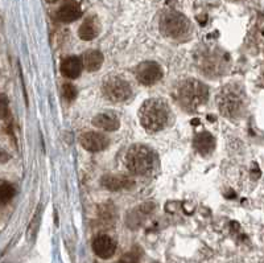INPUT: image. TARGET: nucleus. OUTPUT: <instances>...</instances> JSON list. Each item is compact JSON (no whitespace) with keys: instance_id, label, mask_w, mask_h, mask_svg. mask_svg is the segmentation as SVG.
<instances>
[{"instance_id":"obj_1","label":"nucleus","mask_w":264,"mask_h":263,"mask_svg":"<svg viewBox=\"0 0 264 263\" xmlns=\"http://www.w3.org/2000/svg\"><path fill=\"white\" fill-rule=\"evenodd\" d=\"M140 123L147 131H160L169 121L168 105L163 100H148L139 110Z\"/></svg>"},{"instance_id":"obj_2","label":"nucleus","mask_w":264,"mask_h":263,"mask_svg":"<svg viewBox=\"0 0 264 263\" xmlns=\"http://www.w3.org/2000/svg\"><path fill=\"white\" fill-rule=\"evenodd\" d=\"M209 92L202 82L197 79H186L176 89V100L186 110H196L207 101Z\"/></svg>"},{"instance_id":"obj_3","label":"nucleus","mask_w":264,"mask_h":263,"mask_svg":"<svg viewBox=\"0 0 264 263\" xmlns=\"http://www.w3.org/2000/svg\"><path fill=\"white\" fill-rule=\"evenodd\" d=\"M244 93L236 85H228L221 90L218 96V107L222 114L227 118H238L244 110Z\"/></svg>"},{"instance_id":"obj_4","label":"nucleus","mask_w":264,"mask_h":263,"mask_svg":"<svg viewBox=\"0 0 264 263\" xmlns=\"http://www.w3.org/2000/svg\"><path fill=\"white\" fill-rule=\"evenodd\" d=\"M125 165L134 174H147L154 167V153L148 147L136 144L125 155Z\"/></svg>"},{"instance_id":"obj_5","label":"nucleus","mask_w":264,"mask_h":263,"mask_svg":"<svg viewBox=\"0 0 264 263\" xmlns=\"http://www.w3.org/2000/svg\"><path fill=\"white\" fill-rule=\"evenodd\" d=\"M160 29L171 39H182L190 32V23L180 12L169 11L161 16Z\"/></svg>"},{"instance_id":"obj_6","label":"nucleus","mask_w":264,"mask_h":263,"mask_svg":"<svg viewBox=\"0 0 264 263\" xmlns=\"http://www.w3.org/2000/svg\"><path fill=\"white\" fill-rule=\"evenodd\" d=\"M102 92L111 102H124L131 97L132 89L125 79L116 75H111L103 81Z\"/></svg>"},{"instance_id":"obj_7","label":"nucleus","mask_w":264,"mask_h":263,"mask_svg":"<svg viewBox=\"0 0 264 263\" xmlns=\"http://www.w3.org/2000/svg\"><path fill=\"white\" fill-rule=\"evenodd\" d=\"M161 77H163L161 66L156 62H152V61L143 62L136 69V78L143 85H155L156 82L160 81Z\"/></svg>"},{"instance_id":"obj_8","label":"nucleus","mask_w":264,"mask_h":263,"mask_svg":"<svg viewBox=\"0 0 264 263\" xmlns=\"http://www.w3.org/2000/svg\"><path fill=\"white\" fill-rule=\"evenodd\" d=\"M79 143L90 152H99L108 147V139L98 132H85L79 138Z\"/></svg>"},{"instance_id":"obj_9","label":"nucleus","mask_w":264,"mask_h":263,"mask_svg":"<svg viewBox=\"0 0 264 263\" xmlns=\"http://www.w3.org/2000/svg\"><path fill=\"white\" fill-rule=\"evenodd\" d=\"M93 250L102 259H108L116 251V243L111 237L106 234L98 235L93 241Z\"/></svg>"},{"instance_id":"obj_10","label":"nucleus","mask_w":264,"mask_h":263,"mask_svg":"<svg viewBox=\"0 0 264 263\" xmlns=\"http://www.w3.org/2000/svg\"><path fill=\"white\" fill-rule=\"evenodd\" d=\"M82 16V10L75 0H66L57 11V19L62 23H72Z\"/></svg>"},{"instance_id":"obj_11","label":"nucleus","mask_w":264,"mask_h":263,"mask_svg":"<svg viewBox=\"0 0 264 263\" xmlns=\"http://www.w3.org/2000/svg\"><path fill=\"white\" fill-rule=\"evenodd\" d=\"M102 187H104L108 191H121V189H128L134 187L135 182L132 179L127 178V176H118V174H106L100 180Z\"/></svg>"},{"instance_id":"obj_12","label":"nucleus","mask_w":264,"mask_h":263,"mask_svg":"<svg viewBox=\"0 0 264 263\" xmlns=\"http://www.w3.org/2000/svg\"><path fill=\"white\" fill-rule=\"evenodd\" d=\"M83 68V62L81 58L75 57V56H70L62 60L61 62V73L66 77V78L74 79L79 77L81 71Z\"/></svg>"},{"instance_id":"obj_13","label":"nucleus","mask_w":264,"mask_h":263,"mask_svg":"<svg viewBox=\"0 0 264 263\" xmlns=\"http://www.w3.org/2000/svg\"><path fill=\"white\" fill-rule=\"evenodd\" d=\"M93 125L104 131H116L120 126V121L114 113H102L94 117Z\"/></svg>"},{"instance_id":"obj_14","label":"nucleus","mask_w":264,"mask_h":263,"mask_svg":"<svg viewBox=\"0 0 264 263\" xmlns=\"http://www.w3.org/2000/svg\"><path fill=\"white\" fill-rule=\"evenodd\" d=\"M155 210V204L152 203H144L142 205L136 206L135 209L129 212L128 217H127V224L132 228H136L138 225L142 224V221L144 217H147L148 214L152 213Z\"/></svg>"},{"instance_id":"obj_15","label":"nucleus","mask_w":264,"mask_h":263,"mask_svg":"<svg viewBox=\"0 0 264 263\" xmlns=\"http://www.w3.org/2000/svg\"><path fill=\"white\" fill-rule=\"evenodd\" d=\"M194 147L201 155H209L214 151L215 140L211 134L209 132H200L198 135L194 138Z\"/></svg>"},{"instance_id":"obj_16","label":"nucleus","mask_w":264,"mask_h":263,"mask_svg":"<svg viewBox=\"0 0 264 263\" xmlns=\"http://www.w3.org/2000/svg\"><path fill=\"white\" fill-rule=\"evenodd\" d=\"M99 33V27H98V22L95 18H89L86 19L83 24L79 27L78 35L79 37L85 41H90L94 40Z\"/></svg>"},{"instance_id":"obj_17","label":"nucleus","mask_w":264,"mask_h":263,"mask_svg":"<svg viewBox=\"0 0 264 263\" xmlns=\"http://www.w3.org/2000/svg\"><path fill=\"white\" fill-rule=\"evenodd\" d=\"M83 68L89 71H95L103 64V54L99 50H89L83 54Z\"/></svg>"},{"instance_id":"obj_18","label":"nucleus","mask_w":264,"mask_h":263,"mask_svg":"<svg viewBox=\"0 0 264 263\" xmlns=\"http://www.w3.org/2000/svg\"><path fill=\"white\" fill-rule=\"evenodd\" d=\"M15 196L14 185L7 182H0V204L10 203Z\"/></svg>"},{"instance_id":"obj_19","label":"nucleus","mask_w":264,"mask_h":263,"mask_svg":"<svg viewBox=\"0 0 264 263\" xmlns=\"http://www.w3.org/2000/svg\"><path fill=\"white\" fill-rule=\"evenodd\" d=\"M40 221H41V205H39L36 213H35L32 221H31V224H29L28 234H27L28 235L29 241L36 237V233H37V230H39V226H40Z\"/></svg>"},{"instance_id":"obj_20","label":"nucleus","mask_w":264,"mask_h":263,"mask_svg":"<svg viewBox=\"0 0 264 263\" xmlns=\"http://www.w3.org/2000/svg\"><path fill=\"white\" fill-rule=\"evenodd\" d=\"M10 114V101L6 94H0V119H6Z\"/></svg>"},{"instance_id":"obj_21","label":"nucleus","mask_w":264,"mask_h":263,"mask_svg":"<svg viewBox=\"0 0 264 263\" xmlns=\"http://www.w3.org/2000/svg\"><path fill=\"white\" fill-rule=\"evenodd\" d=\"M64 97L68 101H74L75 97H77V89H75V86L72 85V83H65L64 87Z\"/></svg>"},{"instance_id":"obj_22","label":"nucleus","mask_w":264,"mask_h":263,"mask_svg":"<svg viewBox=\"0 0 264 263\" xmlns=\"http://www.w3.org/2000/svg\"><path fill=\"white\" fill-rule=\"evenodd\" d=\"M48 3H56V2H58V0H47Z\"/></svg>"}]
</instances>
